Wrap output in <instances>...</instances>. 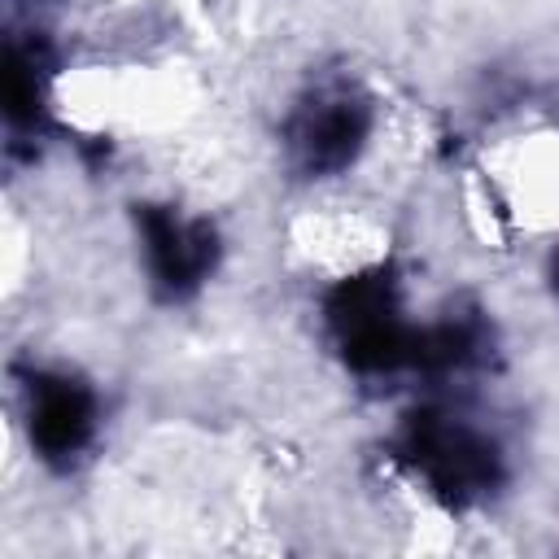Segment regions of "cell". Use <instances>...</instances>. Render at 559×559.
<instances>
[{
  "label": "cell",
  "mask_w": 559,
  "mask_h": 559,
  "mask_svg": "<svg viewBox=\"0 0 559 559\" xmlns=\"http://www.w3.org/2000/svg\"><path fill=\"white\" fill-rule=\"evenodd\" d=\"M402 459L437 498L454 507L493 493V485L502 480L498 445L450 411H415L402 428Z\"/></svg>",
  "instance_id": "obj_1"
},
{
  "label": "cell",
  "mask_w": 559,
  "mask_h": 559,
  "mask_svg": "<svg viewBox=\"0 0 559 559\" xmlns=\"http://www.w3.org/2000/svg\"><path fill=\"white\" fill-rule=\"evenodd\" d=\"M332 332L358 371H397L415 367L419 328H411L397 310V293L380 275L345 280L328 301Z\"/></svg>",
  "instance_id": "obj_2"
},
{
  "label": "cell",
  "mask_w": 559,
  "mask_h": 559,
  "mask_svg": "<svg viewBox=\"0 0 559 559\" xmlns=\"http://www.w3.org/2000/svg\"><path fill=\"white\" fill-rule=\"evenodd\" d=\"M135 223H140V240H144L153 284L166 297L197 293L201 280L214 271V258H218L214 227L201 223V218H183L175 210H162V205H144Z\"/></svg>",
  "instance_id": "obj_3"
},
{
  "label": "cell",
  "mask_w": 559,
  "mask_h": 559,
  "mask_svg": "<svg viewBox=\"0 0 559 559\" xmlns=\"http://www.w3.org/2000/svg\"><path fill=\"white\" fill-rule=\"evenodd\" d=\"M367 131H371V114L358 96L319 92L314 100L297 109L288 127V144L306 175H336L362 153Z\"/></svg>",
  "instance_id": "obj_4"
},
{
  "label": "cell",
  "mask_w": 559,
  "mask_h": 559,
  "mask_svg": "<svg viewBox=\"0 0 559 559\" xmlns=\"http://www.w3.org/2000/svg\"><path fill=\"white\" fill-rule=\"evenodd\" d=\"M31 445L48 463L74 459L96 432V397L74 376H35L26 397Z\"/></svg>",
  "instance_id": "obj_5"
},
{
  "label": "cell",
  "mask_w": 559,
  "mask_h": 559,
  "mask_svg": "<svg viewBox=\"0 0 559 559\" xmlns=\"http://www.w3.org/2000/svg\"><path fill=\"white\" fill-rule=\"evenodd\" d=\"M555 284H559V266H555Z\"/></svg>",
  "instance_id": "obj_6"
}]
</instances>
